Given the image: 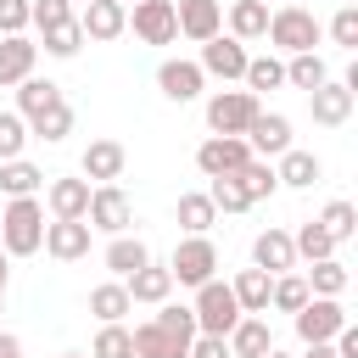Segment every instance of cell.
<instances>
[{"mask_svg":"<svg viewBox=\"0 0 358 358\" xmlns=\"http://www.w3.org/2000/svg\"><path fill=\"white\" fill-rule=\"evenodd\" d=\"M123 162H129V151H123L117 140H90V151H84V179L112 185V179H123Z\"/></svg>","mask_w":358,"mask_h":358,"instance_id":"cell-23","label":"cell"},{"mask_svg":"<svg viewBox=\"0 0 358 358\" xmlns=\"http://www.w3.org/2000/svg\"><path fill=\"white\" fill-rule=\"evenodd\" d=\"M291 319H296V336H302V341H336V330H341V324H352V319H347V308H341L336 296H308Z\"/></svg>","mask_w":358,"mask_h":358,"instance_id":"cell-7","label":"cell"},{"mask_svg":"<svg viewBox=\"0 0 358 358\" xmlns=\"http://www.w3.org/2000/svg\"><path fill=\"white\" fill-rule=\"evenodd\" d=\"M50 106H62V84H50V78H22V84H17V117H22V123L45 117Z\"/></svg>","mask_w":358,"mask_h":358,"instance_id":"cell-24","label":"cell"},{"mask_svg":"<svg viewBox=\"0 0 358 358\" xmlns=\"http://www.w3.org/2000/svg\"><path fill=\"white\" fill-rule=\"evenodd\" d=\"M151 319H157L162 330H173L179 341H196V313H190V308H179V302H162Z\"/></svg>","mask_w":358,"mask_h":358,"instance_id":"cell-43","label":"cell"},{"mask_svg":"<svg viewBox=\"0 0 358 358\" xmlns=\"http://www.w3.org/2000/svg\"><path fill=\"white\" fill-rule=\"evenodd\" d=\"M129 28V6H117V0H84V11H78V34L84 39H117Z\"/></svg>","mask_w":358,"mask_h":358,"instance_id":"cell-15","label":"cell"},{"mask_svg":"<svg viewBox=\"0 0 358 358\" xmlns=\"http://www.w3.org/2000/svg\"><path fill=\"white\" fill-rule=\"evenodd\" d=\"M341 291H347V268L336 257H324V263L308 268V296H341Z\"/></svg>","mask_w":358,"mask_h":358,"instance_id":"cell-36","label":"cell"},{"mask_svg":"<svg viewBox=\"0 0 358 358\" xmlns=\"http://www.w3.org/2000/svg\"><path fill=\"white\" fill-rule=\"evenodd\" d=\"M213 218H218V207L207 201V190L179 196V224H185V235H207V229H213Z\"/></svg>","mask_w":358,"mask_h":358,"instance_id":"cell-32","label":"cell"},{"mask_svg":"<svg viewBox=\"0 0 358 358\" xmlns=\"http://www.w3.org/2000/svg\"><path fill=\"white\" fill-rule=\"evenodd\" d=\"M62 358H84V352H62Z\"/></svg>","mask_w":358,"mask_h":358,"instance_id":"cell-54","label":"cell"},{"mask_svg":"<svg viewBox=\"0 0 358 358\" xmlns=\"http://www.w3.org/2000/svg\"><path fill=\"white\" fill-rule=\"evenodd\" d=\"M173 22H179L185 39L207 45L213 34H224V6H218V0H179V6H173Z\"/></svg>","mask_w":358,"mask_h":358,"instance_id":"cell-11","label":"cell"},{"mask_svg":"<svg viewBox=\"0 0 358 358\" xmlns=\"http://www.w3.org/2000/svg\"><path fill=\"white\" fill-rule=\"evenodd\" d=\"M330 347H336V358H358V324H341Z\"/></svg>","mask_w":358,"mask_h":358,"instance_id":"cell-49","label":"cell"},{"mask_svg":"<svg viewBox=\"0 0 358 358\" xmlns=\"http://www.w3.org/2000/svg\"><path fill=\"white\" fill-rule=\"evenodd\" d=\"M0 358H22V341L11 330H0Z\"/></svg>","mask_w":358,"mask_h":358,"instance_id":"cell-50","label":"cell"},{"mask_svg":"<svg viewBox=\"0 0 358 358\" xmlns=\"http://www.w3.org/2000/svg\"><path fill=\"white\" fill-rule=\"evenodd\" d=\"M78 45H84V34H78V17H67V22H56V28H45V50L50 56H78Z\"/></svg>","mask_w":358,"mask_h":358,"instance_id":"cell-39","label":"cell"},{"mask_svg":"<svg viewBox=\"0 0 358 358\" xmlns=\"http://www.w3.org/2000/svg\"><path fill=\"white\" fill-rule=\"evenodd\" d=\"M302 302H308V280H302V274H274L268 308H280V313H296Z\"/></svg>","mask_w":358,"mask_h":358,"instance_id":"cell-38","label":"cell"},{"mask_svg":"<svg viewBox=\"0 0 358 358\" xmlns=\"http://www.w3.org/2000/svg\"><path fill=\"white\" fill-rule=\"evenodd\" d=\"M263 34H268V6L263 0H235L229 6V39L246 45V39H263Z\"/></svg>","mask_w":358,"mask_h":358,"instance_id":"cell-28","label":"cell"},{"mask_svg":"<svg viewBox=\"0 0 358 358\" xmlns=\"http://www.w3.org/2000/svg\"><path fill=\"white\" fill-rule=\"evenodd\" d=\"M319 173H324V168H319V157H313V151H296V145H291V151H280V168H274V179H280V185L308 190V185H319Z\"/></svg>","mask_w":358,"mask_h":358,"instance_id":"cell-26","label":"cell"},{"mask_svg":"<svg viewBox=\"0 0 358 358\" xmlns=\"http://www.w3.org/2000/svg\"><path fill=\"white\" fill-rule=\"evenodd\" d=\"M39 246H45V207L34 196L6 201V213H0V252L6 257H34Z\"/></svg>","mask_w":358,"mask_h":358,"instance_id":"cell-1","label":"cell"},{"mask_svg":"<svg viewBox=\"0 0 358 358\" xmlns=\"http://www.w3.org/2000/svg\"><path fill=\"white\" fill-rule=\"evenodd\" d=\"M263 39H274L285 56H302V50L319 45V17L308 6H280V11H268V34Z\"/></svg>","mask_w":358,"mask_h":358,"instance_id":"cell-3","label":"cell"},{"mask_svg":"<svg viewBox=\"0 0 358 358\" xmlns=\"http://www.w3.org/2000/svg\"><path fill=\"white\" fill-rule=\"evenodd\" d=\"M235 185L246 190V201H263V196H274V190H280V179H274V168H268L263 157H252V162L235 173Z\"/></svg>","mask_w":358,"mask_h":358,"instance_id":"cell-34","label":"cell"},{"mask_svg":"<svg viewBox=\"0 0 358 358\" xmlns=\"http://www.w3.org/2000/svg\"><path fill=\"white\" fill-rule=\"evenodd\" d=\"M34 56H39V45H34L28 34H6V39H0V90L34 78Z\"/></svg>","mask_w":358,"mask_h":358,"instance_id":"cell-21","label":"cell"},{"mask_svg":"<svg viewBox=\"0 0 358 358\" xmlns=\"http://www.w3.org/2000/svg\"><path fill=\"white\" fill-rule=\"evenodd\" d=\"M185 358H229V347H224V336H196Z\"/></svg>","mask_w":358,"mask_h":358,"instance_id":"cell-48","label":"cell"},{"mask_svg":"<svg viewBox=\"0 0 358 358\" xmlns=\"http://www.w3.org/2000/svg\"><path fill=\"white\" fill-rule=\"evenodd\" d=\"M201 84H207V73H201L196 62H179V56H173V62H162V67H157V90H162L168 101H179V106H185V101H196V95H201Z\"/></svg>","mask_w":358,"mask_h":358,"instance_id":"cell-16","label":"cell"},{"mask_svg":"<svg viewBox=\"0 0 358 358\" xmlns=\"http://www.w3.org/2000/svg\"><path fill=\"white\" fill-rule=\"evenodd\" d=\"M229 291H235L241 313H268V291H274V274H263V268H241V274L229 280Z\"/></svg>","mask_w":358,"mask_h":358,"instance_id":"cell-25","label":"cell"},{"mask_svg":"<svg viewBox=\"0 0 358 358\" xmlns=\"http://www.w3.org/2000/svg\"><path fill=\"white\" fill-rule=\"evenodd\" d=\"M319 229L341 246V241H352V229H358V213H352V201H330L324 213H319Z\"/></svg>","mask_w":358,"mask_h":358,"instance_id":"cell-37","label":"cell"},{"mask_svg":"<svg viewBox=\"0 0 358 358\" xmlns=\"http://www.w3.org/2000/svg\"><path fill=\"white\" fill-rule=\"evenodd\" d=\"M257 112H263V106H257L252 90H218V95L207 101V129H213V134H241V140H246V129H252Z\"/></svg>","mask_w":358,"mask_h":358,"instance_id":"cell-4","label":"cell"},{"mask_svg":"<svg viewBox=\"0 0 358 358\" xmlns=\"http://www.w3.org/2000/svg\"><path fill=\"white\" fill-rule=\"evenodd\" d=\"M330 39H336L341 50H358V6H341V11L330 17Z\"/></svg>","mask_w":358,"mask_h":358,"instance_id":"cell-46","label":"cell"},{"mask_svg":"<svg viewBox=\"0 0 358 358\" xmlns=\"http://www.w3.org/2000/svg\"><path fill=\"white\" fill-rule=\"evenodd\" d=\"M28 28V0H0V39Z\"/></svg>","mask_w":358,"mask_h":358,"instance_id":"cell-47","label":"cell"},{"mask_svg":"<svg viewBox=\"0 0 358 358\" xmlns=\"http://www.w3.org/2000/svg\"><path fill=\"white\" fill-rule=\"evenodd\" d=\"M129 341H134V358H185V352H190V341H179L173 330H162L157 319L134 324V330H129Z\"/></svg>","mask_w":358,"mask_h":358,"instance_id":"cell-20","label":"cell"},{"mask_svg":"<svg viewBox=\"0 0 358 358\" xmlns=\"http://www.w3.org/2000/svg\"><path fill=\"white\" fill-rule=\"evenodd\" d=\"M207 201H213L218 213H246V207H252V201H246V190L235 185V173H224V179H213V185H207Z\"/></svg>","mask_w":358,"mask_h":358,"instance_id":"cell-40","label":"cell"},{"mask_svg":"<svg viewBox=\"0 0 358 358\" xmlns=\"http://www.w3.org/2000/svg\"><path fill=\"white\" fill-rule=\"evenodd\" d=\"M134 302H129V291H123V280H106V285H95L90 291V313L101 319V324H123V313H129Z\"/></svg>","mask_w":358,"mask_h":358,"instance_id":"cell-29","label":"cell"},{"mask_svg":"<svg viewBox=\"0 0 358 358\" xmlns=\"http://www.w3.org/2000/svg\"><path fill=\"white\" fill-rule=\"evenodd\" d=\"M291 246H296V257H308V263H324V257H336V241L319 229V218H308V224L291 235Z\"/></svg>","mask_w":358,"mask_h":358,"instance_id":"cell-35","label":"cell"},{"mask_svg":"<svg viewBox=\"0 0 358 358\" xmlns=\"http://www.w3.org/2000/svg\"><path fill=\"white\" fill-rule=\"evenodd\" d=\"M84 224H90V229H106V235H123V229L134 224V207H129V196H123L117 185H95Z\"/></svg>","mask_w":358,"mask_h":358,"instance_id":"cell-8","label":"cell"},{"mask_svg":"<svg viewBox=\"0 0 358 358\" xmlns=\"http://www.w3.org/2000/svg\"><path fill=\"white\" fill-rule=\"evenodd\" d=\"M39 185H45V173H39L34 162H22V157H17V162H0V190H6L11 201H17V196H34Z\"/></svg>","mask_w":358,"mask_h":358,"instance_id":"cell-31","label":"cell"},{"mask_svg":"<svg viewBox=\"0 0 358 358\" xmlns=\"http://www.w3.org/2000/svg\"><path fill=\"white\" fill-rule=\"evenodd\" d=\"M34 134H39V140H50V145H56V140H67V134H73V106L62 101V106H50L45 117H34Z\"/></svg>","mask_w":358,"mask_h":358,"instance_id":"cell-42","label":"cell"},{"mask_svg":"<svg viewBox=\"0 0 358 358\" xmlns=\"http://www.w3.org/2000/svg\"><path fill=\"white\" fill-rule=\"evenodd\" d=\"M213 268H218V246H213L207 235H185V241L173 246V257H168L173 285H207Z\"/></svg>","mask_w":358,"mask_h":358,"instance_id":"cell-5","label":"cell"},{"mask_svg":"<svg viewBox=\"0 0 358 358\" xmlns=\"http://www.w3.org/2000/svg\"><path fill=\"white\" fill-rule=\"evenodd\" d=\"M45 252H50L56 263L90 257V224H84V218H50V224H45Z\"/></svg>","mask_w":358,"mask_h":358,"instance_id":"cell-10","label":"cell"},{"mask_svg":"<svg viewBox=\"0 0 358 358\" xmlns=\"http://www.w3.org/2000/svg\"><path fill=\"white\" fill-rule=\"evenodd\" d=\"M123 291H129V302L162 308V302H168V291H173V274H168V263H145V268H134V274L123 280Z\"/></svg>","mask_w":358,"mask_h":358,"instance_id":"cell-19","label":"cell"},{"mask_svg":"<svg viewBox=\"0 0 358 358\" xmlns=\"http://www.w3.org/2000/svg\"><path fill=\"white\" fill-rule=\"evenodd\" d=\"M67 17H73V0H28V22H39V34L67 22Z\"/></svg>","mask_w":358,"mask_h":358,"instance_id":"cell-45","label":"cell"},{"mask_svg":"<svg viewBox=\"0 0 358 358\" xmlns=\"http://www.w3.org/2000/svg\"><path fill=\"white\" fill-rule=\"evenodd\" d=\"M302 358H336V347H330V341H308V352H302Z\"/></svg>","mask_w":358,"mask_h":358,"instance_id":"cell-51","label":"cell"},{"mask_svg":"<svg viewBox=\"0 0 358 358\" xmlns=\"http://www.w3.org/2000/svg\"><path fill=\"white\" fill-rule=\"evenodd\" d=\"M252 268H263V274H291V268H296L291 235H285V229H263V235L252 241Z\"/></svg>","mask_w":358,"mask_h":358,"instance_id":"cell-18","label":"cell"},{"mask_svg":"<svg viewBox=\"0 0 358 358\" xmlns=\"http://www.w3.org/2000/svg\"><path fill=\"white\" fill-rule=\"evenodd\" d=\"M134 352V341H129V330L123 324H101V336H95V347H90V358H129Z\"/></svg>","mask_w":358,"mask_h":358,"instance_id":"cell-44","label":"cell"},{"mask_svg":"<svg viewBox=\"0 0 358 358\" xmlns=\"http://www.w3.org/2000/svg\"><path fill=\"white\" fill-rule=\"evenodd\" d=\"M308 106H313V123H324V129H341V123L352 117V90H347L341 78H324V84L308 95Z\"/></svg>","mask_w":358,"mask_h":358,"instance_id":"cell-17","label":"cell"},{"mask_svg":"<svg viewBox=\"0 0 358 358\" xmlns=\"http://www.w3.org/2000/svg\"><path fill=\"white\" fill-rule=\"evenodd\" d=\"M129 22H134V39H145V45H173V39H179L173 0H134Z\"/></svg>","mask_w":358,"mask_h":358,"instance_id":"cell-9","label":"cell"},{"mask_svg":"<svg viewBox=\"0 0 358 358\" xmlns=\"http://www.w3.org/2000/svg\"><path fill=\"white\" fill-rule=\"evenodd\" d=\"M129 358H134V352H129Z\"/></svg>","mask_w":358,"mask_h":358,"instance_id":"cell-56","label":"cell"},{"mask_svg":"<svg viewBox=\"0 0 358 358\" xmlns=\"http://www.w3.org/2000/svg\"><path fill=\"white\" fill-rule=\"evenodd\" d=\"M117 6H129V0H117Z\"/></svg>","mask_w":358,"mask_h":358,"instance_id":"cell-55","label":"cell"},{"mask_svg":"<svg viewBox=\"0 0 358 358\" xmlns=\"http://www.w3.org/2000/svg\"><path fill=\"white\" fill-rule=\"evenodd\" d=\"M246 90L252 95H263V90H280L285 84V62H274V56H246Z\"/></svg>","mask_w":358,"mask_h":358,"instance_id":"cell-33","label":"cell"},{"mask_svg":"<svg viewBox=\"0 0 358 358\" xmlns=\"http://www.w3.org/2000/svg\"><path fill=\"white\" fill-rule=\"evenodd\" d=\"M324 78H330V67H324V56H313V50H302V56L285 62V84H296V90H308V95H313Z\"/></svg>","mask_w":358,"mask_h":358,"instance_id":"cell-30","label":"cell"},{"mask_svg":"<svg viewBox=\"0 0 358 358\" xmlns=\"http://www.w3.org/2000/svg\"><path fill=\"white\" fill-rule=\"evenodd\" d=\"M196 67L213 73V78H241V73H246V45L229 39V34H213V39L201 45V62H196Z\"/></svg>","mask_w":358,"mask_h":358,"instance_id":"cell-12","label":"cell"},{"mask_svg":"<svg viewBox=\"0 0 358 358\" xmlns=\"http://www.w3.org/2000/svg\"><path fill=\"white\" fill-rule=\"evenodd\" d=\"M151 263V246L140 241V235H112V246H106V268L117 274V280H129L134 268H145Z\"/></svg>","mask_w":358,"mask_h":358,"instance_id":"cell-27","label":"cell"},{"mask_svg":"<svg viewBox=\"0 0 358 358\" xmlns=\"http://www.w3.org/2000/svg\"><path fill=\"white\" fill-rule=\"evenodd\" d=\"M246 145H252V157H280V151H291V117H280V112H257L252 117V129H246Z\"/></svg>","mask_w":358,"mask_h":358,"instance_id":"cell-13","label":"cell"},{"mask_svg":"<svg viewBox=\"0 0 358 358\" xmlns=\"http://www.w3.org/2000/svg\"><path fill=\"white\" fill-rule=\"evenodd\" d=\"M246 162H252V145H246L241 134H213V140H201V145H196V168H201L207 179L241 173Z\"/></svg>","mask_w":358,"mask_h":358,"instance_id":"cell-6","label":"cell"},{"mask_svg":"<svg viewBox=\"0 0 358 358\" xmlns=\"http://www.w3.org/2000/svg\"><path fill=\"white\" fill-rule=\"evenodd\" d=\"M263 358H285V352H280V347H268V352H263Z\"/></svg>","mask_w":358,"mask_h":358,"instance_id":"cell-53","label":"cell"},{"mask_svg":"<svg viewBox=\"0 0 358 358\" xmlns=\"http://www.w3.org/2000/svg\"><path fill=\"white\" fill-rule=\"evenodd\" d=\"M6 274H11V268H6V252H0V296H6Z\"/></svg>","mask_w":358,"mask_h":358,"instance_id":"cell-52","label":"cell"},{"mask_svg":"<svg viewBox=\"0 0 358 358\" xmlns=\"http://www.w3.org/2000/svg\"><path fill=\"white\" fill-rule=\"evenodd\" d=\"M90 179H50L45 185V201H50V218H84L90 213Z\"/></svg>","mask_w":358,"mask_h":358,"instance_id":"cell-22","label":"cell"},{"mask_svg":"<svg viewBox=\"0 0 358 358\" xmlns=\"http://www.w3.org/2000/svg\"><path fill=\"white\" fill-rule=\"evenodd\" d=\"M22 145H28V123L17 112H0V162H17Z\"/></svg>","mask_w":358,"mask_h":358,"instance_id":"cell-41","label":"cell"},{"mask_svg":"<svg viewBox=\"0 0 358 358\" xmlns=\"http://www.w3.org/2000/svg\"><path fill=\"white\" fill-rule=\"evenodd\" d=\"M190 313H196V336H229L235 319H241V302H235V291L224 280H207V285H196Z\"/></svg>","mask_w":358,"mask_h":358,"instance_id":"cell-2","label":"cell"},{"mask_svg":"<svg viewBox=\"0 0 358 358\" xmlns=\"http://www.w3.org/2000/svg\"><path fill=\"white\" fill-rule=\"evenodd\" d=\"M224 347H229V358H263V352L274 347V330H268L263 313H241L235 330L224 336Z\"/></svg>","mask_w":358,"mask_h":358,"instance_id":"cell-14","label":"cell"}]
</instances>
